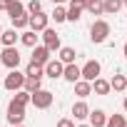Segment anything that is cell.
Wrapping results in <instances>:
<instances>
[{"instance_id": "cell-41", "label": "cell", "mask_w": 127, "mask_h": 127, "mask_svg": "<svg viewBox=\"0 0 127 127\" xmlns=\"http://www.w3.org/2000/svg\"><path fill=\"white\" fill-rule=\"evenodd\" d=\"M125 127H127V122H125Z\"/></svg>"}, {"instance_id": "cell-5", "label": "cell", "mask_w": 127, "mask_h": 127, "mask_svg": "<svg viewBox=\"0 0 127 127\" xmlns=\"http://www.w3.org/2000/svg\"><path fill=\"white\" fill-rule=\"evenodd\" d=\"M5 120H8V125H13V127H15V125H23V122H25V107H23V105H18L15 100H10Z\"/></svg>"}, {"instance_id": "cell-12", "label": "cell", "mask_w": 127, "mask_h": 127, "mask_svg": "<svg viewBox=\"0 0 127 127\" xmlns=\"http://www.w3.org/2000/svg\"><path fill=\"white\" fill-rule=\"evenodd\" d=\"M80 77H82V72H80V67L75 65V62H70V65L62 67V80H67V82H77Z\"/></svg>"}, {"instance_id": "cell-2", "label": "cell", "mask_w": 127, "mask_h": 127, "mask_svg": "<svg viewBox=\"0 0 127 127\" xmlns=\"http://www.w3.org/2000/svg\"><path fill=\"white\" fill-rule=\"evenodd\" d=\"M20 50L15 47V45H10V47H3L0 50V62L8 67V70H15V67H20Z\"/></svg>"}, {"instance_id": "cell-37", "label": "cell", "mask_w": 127, "mask_h": 127, "mask_svg": "<svg viewBox=\"0 0 127 127\" xmlns=\"http://www.w3.org/2000/svg\"><path fill=\"white\" fill-rule=\"evenodd\" d=\"M122 5H125V8H127V0H122Z\"/></svg>"}, {"instance_id": "cell-29", "label": "cell", "mask_w": 127, "mask_h": 127, "mask_svg": "<svg viewBox=\"0 0 127 127\" xmlns=\"http://www.w3.org/2000/svg\"><path fill=\"white\" fill-rule=\"evenodd\" d=\"M13 100H15L18 105H23V107H28V105H30V92H28V90H18V92L13 95Z\"/></svg>"}, {"instance_id": "cell-9", "label": "cell", "mask_w": 127, "mask_h": 127, "mask_svg": "<svg viewBox=\"0 0 127 127\" xmlns=\"http://www.w3.org/2000/svg\"><path fill=\"white\" fill-rule=\"evenodd\" d=\"M62 67H65V65H62L57 57H55V60L50 57V60L45 62L42 70H45V77H50V80H60V77H62Z\"/></svg>"}, {"instance_id": "cell-30", "label": "cell", "mask_w": 127, "mask_h": 127, "mask_svg": "<svg viewBox=\"0 0 127 127\" xmlns=\"http://www.w3.org/2000/svg\"><path fill=\"white\" fill-rule=\"evenodd\" d=\"M25 10H28V15H35V13L42 10V3H40V0H30V3L25 5Z\"/></svg>"}, {"instance_id": "cell-22", "label": "cell", "mask_w": 127, "mask_h": 127, "mask_svg": "<svg viewBox=\"0 0 127 127\" xmlns=\"http://www.w3.org/2000/svg\"><path fill=\"white\" fill-rule=\"evenodd\" d=\"M110 87H112L115 92H125V90H127V77H125L122 72H117V75L110 80Z\"/></svg>"}, {"instance_id": "cell-19", "label": "cell", "mask_w": 127, "mask_h": 127, "mask_svg": "<svg viewBox=\"0 0 127 127\" xmlns=\"http://www.w3.org/2000/svg\"><path fill=\"white\" fill-rule=\"evenodd\" d=\"M5 13H8V18L13 20V18H18V15L28 13V10H25V5L20 3V0H10V3H8V10H5Z\"/></svg>"}, {"instance_id": "cell-15", "label": "cell", "mask_w": 127, "mask_h": 127, "mask_svg": "<svg viewBox=\"0 0 127 127\" xmlns=\"http://www.w3.org/2000/svg\"><path fill=\"white\" fill-rule=\"evenodd\" d=\"M87 115H90L87 102H85V100H77V102L72 105V117H75L77 122H82V120H87Z\"/></svg>"}, {"instance_id": "cell-38", "label": "cell", "mask_w": 127, "mask_h": 127, "mask_svg": "<svg viewBox=\"0 0 127 127\" xmlns=\"http://www.w3.org/2000/svg\"><path fill=\"white\" fill-rule=\"evenodd\" d=\"M15 127H25V125H15Z\"/></svg>"}, {"instance_id": "cell-10", "label": "cell", "mask_w": 127, "mask_h": 127, "mask_svg": "<svg viewBox=\"0 0 127 127\" xmlns=\"http://www.w3.org/2000/svg\"><path fill=\"white\" fill-rule=\"evenodd\" d=\"M67 20L70 23H77L80 18H82V13H85V0H67Z\"/></svg>"}, {"instance_id": "cell-40", "label": "cell", "mask_w": 127, "mask_h": 127, "mask_svg": "<svg viewBox=\"0 0 127 127\" xmlns=\"http://www.w3.org/2000/svg\"><path fill=\"white\" fill-rule=\"evenodd\" d=\"M0 77H3V72H0Z\"/></svg>"}, {"instance_id": "cell-26", "label": "cell", "mask_w": 127, "mask_h": 127, "mask_svg": "<svg viewBox=\"0 0 127 127\" xmlns=\"http://www.w3.org/2000/svg\"><path fill=\"white\" fill-rule=\"evenodd\" d=\"M10 23H13V28H15V30H25V28H28V23H30V15H28V13H23V15L13 18Z\"/></svg>"}, {"instance_id": "cell-35", "label": "cell", "mask_w": 127, "mask_h": 127, "mask_svg": "<svg viewBox=\"0 0 127 127\" xmlns=\"http://www.w3.org/2000/svg\"><path fill=\"white\" fill-rule=\"evenodd\" d=\"M50 3H55V5H62V3H67V0H50Z\"/></svg>"}, {"instance_id": "cell-3", "label": "cell", "mask_w": 127, "mask_h": 127, "mask_svg": "<svg viewBox=\"0 0 127 127\" xmlns=\"http://www.w3.org/2000/svg\"><path fill=\"white\" fill-rule=\"evenodd\" d=\"M23 85H25V72H20L18 67L10 70V72L3 77V87H5L8 92H18V90H23Z\"/></svg>"}, {"instance_id": "cell-36", "label": "cell", "mask_w": 127, "mask_h": 127, "mask_svg": "<svg viewBox=\"0 0 127 127\" xmlns=\"http://www.w3.org/2000/svg\"><path fill=\"white\" fill-rule=\"evenodd\" d=\"M122 110H125V112H127V97H125V100H122Z\"/></svg>"}, {"instance_id": "cell-21", "label": "cell", "mask_w": 127, "mask_h": 127, "mask_svg": "<svg viewBox=\"0 0 127 127\" xmlns=\"http://www.w3.org/2000/svg\"><path fill=\"white\" fill-rule=\"evenodd\" d=\"M102 10L105 15H117L122 10V0H102Z\"/></svg>"}, {"instance_id": "cell-25", "label": "cell", "mask_w": 127, "mask_h": 127, "mask_svg": "<svg viewBox=\"0 0 127 127\" xmlns=\"http://www.w3.org/2000/svg\"><path fill=\"white\" fill-rule=\"evenodd\" d=\"M42 87V77H25V85H23V90H28V92H35V90H40Z\"/></svg>"}, {"instance_id": "cell-14", "label": "cell", "mask_w": 127, "mask_h": 127, "mask_svg": "<svg viewBox=\"0 0 127 127\" xmlns=\"http://www.w3.org/2000/svg\"><path fill=\"white\" fill-rule=\"evenodd\" d=\"M75 85V95L80 97V100H85V97H90L92 95V82H87V80H77V82H72Z\"/></svg>"}, {"instance_id": "cell-11", "label": "cell", "mask_w": 127, "mask_h": 127, "mask_svg": "<svg viewBox=\"0 0 127 127\" xmlns=\"http://www.w3.org/2000/svg\"><path fill=\"white\" fill-rule=\"evenodd\" d=\"M50 57H52V52H50L45 45H35V47H32V57H30L32 62H37V65H42V67H45V62H47Z\"/></svg>"}, {"instance_id": "cell-8", "label": "cell", "mask_w": 127, "mask_h": 127, "mask_svg": "<svg viewBox=\"0 0 127 127\" xmlns=\"http://www.w3.org/2000/svg\"><path fill=\"white\" fill-rule=\"evenodd\" d=\"M47 25H50V15H47V13H42V10H40V13L30 15V23H28V28H30V30H35V32H42Z\"/></svg>"}, {"instance_id": "cell-16", "label": "cell", "mask_w": 127, "mask_h": 127, "mask_svg": "<svg viewBox=\"0 0 127 127\" xmlns=\"http://www.w3.org/2000/svg\"><path fill=\"white\" fill-rule=\"evenodd\" d=\"M87 120H90L92 127H105V122H107V112H105V110H90Z\"/></svg>"}, {"instance_id": "cell-17", "label": "cell", "mask_w": 127, "mask_h": 127, "mask_svg": "<svg viewBox=\"0 0 127 127\" xmlns=\"http://www.w3.org/2000/svg\"><path fill=\"white\" fill-rule=\"evenodd\" d=\"M20 40V32L15 30V28H10V30H3V32H0V42H3L5 47H10V45H15Z\"/></svg>"}, {"instance_id": "cell-20", "label": "cell", "mask_w": 127, "mask_h": 127, "mask_svg": "<svg viewBox=\"0 0 127 127\" xmlns=\"http://www.w3.org/2000/svg\"><path fill=\"white\" fill-rule=\"evenodd\" d=\"M37 37H40V35H37L35 30H30V28H28L25 32H20V42H23L25 47H35V45H37Z\"/></svg>"}, {"instance_id": "cell-33", "label": "cell", "mask_w": 127, "mask_h": 127, "mask_svg": "<svg viewBox=\"0 0 127 127\" xmlns=\"http://www.w3.org/2000/svg\"><path fill=\"white\" fill-rule=\"evenodd\" d=\"M75 127H92L90 122H80V125H75Z\"/></svg>"}, {"instance_id": "cell-6", "label": "cell", "mask_w": 127, "mask_h": 127, "mask_svg": "<svg viewBox=\"0 0 127 127\" xmlns=\"http://www.w3.org/2000/svg\"><path fill=\"white\" fill-rule=\"evenodd\" d=\"M40 37H42V45H45L50 52H57V50L62 47V42H60V35H57V32H55L50 25L42 30V35H40Z\"/></svg>"}, {"instance_id": "cell-32", "label": "cell", "mask_w": 127, "mask_h": 127, "mask_svg": "<svg viewBox=\"0 0 127 127\" xmlns=\"http://www.w3.org/2000/svg\"><path fill=\"white\" fill-rule=\"evenodd\" d=\"M8 3H10V0H0V10H3V13L8 10Z\"/></svg>"}, {"instance_id": "cell-13", "label": "cell", "mask_w": 127, "mask_h": 127, "mask_svg": "<svg viewBox=\"0 0 127 127\" xmlns=\"http://www.w3.org/2000/svg\"><path fill=\"white\" fill-rule=\"evenodd\" d=\"M92 92H95V95H100V97L110 95V92H112V87H110V80H102V77H95V80H92Z\"/></svg>"}, {"instance_id": "cell-23", "label": "cell", "mask_w": 127, "mask_h": 127, "mask_svg": "<svg viewBox=\"0 0 127 127\" xmlns=\"http://www.w3.org/2000/svg\"><path fill=\"white\" fill-rule=\"evenodd\" d=\"M25 77H45V70L42 65H37V62H28V67H25Z\"/></svg>"}, {"instance_id": "cell-1", "label": "cell", "mask_w": 127, "mask_h": 127, "mask_svg": "<svg viewBox=\"0 0 127 127\" xmlns=\"http://www.w3.org/2000/svg\"><path fill=\"white\" fill-rule=\"evenodd\" d=\"M107 37H110V23L107 20H95L90 25V40L95 45H102V42H107Z\"/></svg>"}, {"instance_id": "cell-7", "label": "cell", "mask_w": 127, "mask_h": 127, "mask_svg": "<svg viewBox=\"0 0 127 127\" xmlns=\"http://www.w3.org/2000/svg\"><path fill=\"white\" fill-rule=\"evenodd\" d=\"M80 72H82V80H87V82H92L95 77H100V72H102V65L97 60H87L85 65L80 67Z\"/></svg>"}, {"instance_id": "cell-18", "label": "cell", "mask_w": 127, "mask_h": 127, "mask_svg": "<svg viewBox=\"0 0 127 127\" xmlns=\"http://www.w3.org/2000/svg\"><path fill=\"white\" fill-rule=\"evenodd\" d=\"M75 57H77L75 47H60V50H57V60L62 62V65H70V62H75Z\"/></svg>"}, {"instance_id": "cell-34", "label": "cell", "mask_w": 127, "mask_h": 127, "mask_svg": "<svg viewBox=\"0 0 127 127\" xmlns=\"http://www.w3.org/2000/svg\"><path fill=\"white\" fill-rule=\"evenodd\" d=\"M122 55H125V60H127V42L122 45Z\"/></svg>"}, {"instance_id": "cell-39", "label": "cell", "mask_w": 127, "mask_h": 127, "mask_svg": "<svg viewBox=\"0 0 127 127\" xmlns=\"http://www.w3.org/2000/svg\"><path fill=\"white\" fill-rule=\"evenodd\" d=\"M0 32H3V25H0Z\"/></svg>"}, {"instance_id": "cell-28", "label": "cell", "mask_w": 127, "mask_h": 127, "mask_svg": "<svg viewBox=\"0 0 127 127\" xmlns=\"http://www.w3.org/2000/svg\"><path fill=\"white\" fill-rule=\"evenodd\" d=\"M55 23H65L67 20V8H62V5H55V10H52V15H50Z\"/></svg>"}, {"instance_id": "cell-27", "label": "cell", "mask_w": 127, "mask_h": 127, "mask_svg": "<svg viewBox=\"0 0 127 127\" xmlns=\"http://www.w3.org/2000/svg\"><path fill=\"white\" fill-rule=\"evenodd\" d=\"M125 115H107V122H105V127H125Z\"/></svg>"}, {"instance_id": "cell-4", "label": "cell", "mask_w": 127, "mask_h": 127, "mask_svg": "<svg viewBox=\"0 0 127 127\" xmlns=\"http://www.w3.org/2000/svg\"><path fill=\"white\" fill-rule=\"evenodd\" d=\"M52 100H55V95L50 92V90H35V92H30V105H35V110H47L50 105H52Z\"/></svg>"}, {"instance_id": "cell-24", "label": "cell", "mask_w": 127, "mask_h": 127, "mask_svg": "<svg viewBox=\"0 0 127 127\" xmlns=\"http://www.w3.org/2000/svg\"><path fill=\"white\" fill-rule=\"evenodd\" d=\"M85 10L90 15H105L102 10V0H85Z\"/></svg>"}, {"instance_id": "cell-31", "label": "cell", "mask_w": 127, "mask_h": 127, "mask_svg": "<svg viewBox=\"0 0 127 127\" xmlns=\"http://www.w3.org/2000/svg\"><path fill=\"white\" fill-rule=\"evenodd\" d=\"M57 127H75V120H70V117H62V120H57Z\"/></svg>"}]
</instances>
